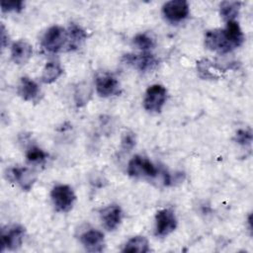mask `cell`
Wrapping results in <instances>:
<instances>
[{
    "label": "cell",
    "instance_id": "8992f818",
    "mask_svg": "<svg viewBox=\"0 0 253 253\" xmlns=\"http://www.w3.org/2000/svg\"><path fill=\"white\" fill-rule=\"evenodd\" d=\"M25 233V228L19 224H14L3 228L1 234L2 251L18 249L23 243Z\"/></svg>",
    "mask_w": 253,
    "mask_h": 253
},
{
    "label": "cell",
    "instance_id": "44dd1931",
    "mask_svg": "<svg viewBox=\"0 0 253 253\" xmlns=\"http://www.w3.org/2000/svg\"><path fill=\"white\" fill-rule=\"evenodd\" d=\"M197 68L199 71V74L202 78H217L218 72L220 71L219 69H217L212 62L209 61L208 59H204L202 61H199L197 64Z\"/></svg>",
    "mask_w": 253,
    "mask_h": 253
},
{
    "label": "cell",
    "instance_id": "d4e9b609",
    "mask_svg": "<svg viewBox=\"0 0 253 253\" xmlns=\"http://www.w3.org/2000/svg\"><path fill=\"white\" fill-rule=\"evenodd\" d=\"M24 9V2L21 0L2 1L1 10L2 12H20Z\"/></svg>",
    "mask_w": 253,
    "mask_h": 253
},
{
    "label": "cell",
    "instance_id": "30bf717a",
    "mask_svg": "<svg viewBox=\"0 0 253 253\" xmlns=\"http://www.w3.org/2000/svg\"><path fill=\"white\" fill-rule=\"evenodd\" d=\"M123 61L126 64L130 65L139 71L151 70L158 64L157 58L153 54L147 53V52L140 53V54H133V53L125 54L123 56Z\"/></svg>",
    "mask_w": 253,
    "mask_h": 253
},
{
    "label": "cell",
    "instance_id": "9c48e42d",
    "mask_svg": "<svg viewBox=\"0 0 253 253\" xmlns=\"http://www.w3.org/2000/svg\"><path fill=\"white\" fill-rule=\"evenodd\" d=\"M7 179L12 182H17L20 187L29 191L37 180V174L34 170L27 167H15L7 170Z\"/></svg>",
    "mask_w": 253,
    "mask_h": 253
},
{
    "label": "cell",
    "instance_id": "7a4b0ae2",
    "mask_svg": "<svg viewBox=\"0 0 253 253\" xmlns=\"http://www.w3.org/2000/svg\"><path fill=\"white\" fill-rule=\"evenodd\" d=\"M167 98V91L164 86L154 84L147 88L144 99L143 107L150 113H160Z\"/></svg>",
    "mask_w": 253,
    "mask_h": 253
},
{
    "label": "cell",
    "instance_id": "5b68a950",
    "mask_svg": "<svg viewBox=\"0 0 253 253\" xmlns=\"http://www.w3.org/2000/svg\"><path fill=\"white\" fill-rule=\"evenodd\" d=\"M67 32L60 26L50 27L42 37V46L49 52L59 51L67 42Z\"/></svg>",
    "mask_w": 253,
    "mask_h": 253
},
{
    "label": "cell",
    "instance_id": "2e32d148",
    "mask_svg": "<svg viewBox=\"0 0 253 253\" xmlns=\"http://www.w3.org/2000/svg\"><path fill=\"white\" fill-rule=\"evenodd\" d=\"M67 42H68V50H74L80 47L82 42L86 40L87 34L85 31L76 24H71L67 32Z\"/></svg>",
    "mask_w": 253,
    "mask_h": 253
},
{
    "label": "cell",
    "instance_id": "e0dca14e",
    "mask_svg": "<svg viewBox=\"0 0 253 253\" xmlns=\"http://www.w3.org/2000/svg\"><path fill=\"white\" fill-rule=\"evenodd\" d=\"M226 37L228 38L229 42L233 45L234 48L240 46L243 43L244 41V36L241 31V28L239 24L234 20V21H229L226 23L225 29H223Z\"/></svg>",
    "mask_w": 253,
    "mask_h": 253
},
{
    "label": "cell",
    "instance_id": "8fae6325",
    "mask_svg": "<svg viewBox=\"0 0 253 253\" xmlns=\"http://www.w3.org/2000/svg\"><path fill=\"white\" fill-rule=\"evenodd\" d=\"M95 85L96 91L101 97H110L116 95L120 89L119 81L111 74H101L97 76Z\"/></svg>",
    "mask_w": 253,
    "mask_h": 253
},
{
    "label": "cell",
    "instance_id": "603a6c76",
    "mask_svg": "<svg viewBox=\"0 0 253 253\" xmlns=\"http://www.w3.org/2000/svg\"><path fill=\"white\" fill-rule=\"evenodd\" d=\"M132 42H133V44H134L137 48H139V49H141V50H143V51H146V50H148V49H151V48H153L154 45H155L154 40H153L149 35L144 34V33H143V34H137V35L133 38Z\"/></svg>",
    "mask_w": 253,
    "mask_h": 253
},
{
    "label": "cell",
    "instance_id": "4316f807",
    "mask_svg": "<svg viewBox=\"0 0 253 253\" xmlns=\"http://www.w3.org/2000/svg\"><path fill=\"white\" fill-rule=\"evenodd\" d=\"M234 139L241 145H249L252 141V131L250 129H239L237 130Z\"/></svg>",
    "mask_w": 253,
    "mask_h": 253
},
{
    "label": "cell",
    "instance_id": "6da1fadb",
    "mask_svg": "<svg viewBox=\"0 0 253 253\" xmlns=\"http://www.w3.org/2000/svg\"><path fill=\"white\" fill-rule=\"evenodd\" d=\"M50 197L57 211H69L75 202L76 196L73 190L67 185H56L50 192Z\"/></svg>",
    "mask_w": 253,
    "mask_h": 253
},
{
    "label": "cell",
    "instance_id": "3957f363",
    "mask_svg": "<svg viewBox=\"0 0 253 253\" xmlns=\"http://www.w3.org/2000/svg\"><path fill=\"white\" fill-rule=\"evenodd\" d=\"M158 172V169L149 159L140 155H134L127 165V174L131 177L154 178Z\"/></svg>",
    "mask_w": 253,
    "mask_h": 253
},
{
    "label": "cell",
    "instance_id": "ffe728a7",
    "mask_svg": "<svg viewBox=\"0 0 253 253\" xmlns=\"http://www.w3.org/2000/svg\"><path fill=\"white\" fill-rule=\"evenodd\" d=\"M240 2L237 1H223L220 4V15L222 19L227 23L234 21L240 10Z\"/></svg>",
    "mask_w": 253,
    "mask_h": 253
},
{
    "label": "cell",
    "instance_id": "7402d4cb",
    "mask_svg": "<svg viewBox=\"0 0 253 253\" xmlns=\"http://www.w3.org/2000/svg\"><path fill=\"white\" fill-rule=\"evenodd\" d=\"M91 94H92V91L88 84L86 83L79 84L78 87H76V90L74 93V99H75L76 105L78 107L84 106L89 101Z\"/></svg>",
    "mask_w": 253,
    "mask_h": 253
},
{
    "label": "cell",
    "instance_id": "484cf974",
    "mask_svg": "<svg viewBox=\"0 0 253 253\" xmlns=\"http://www.w3.org/2000/svg\"><path fill=\"white\" fill-rule=\"evenodd\" d=\"M121 144H122V148L125 151H129L130 149H132L135 145V135H134V133L131 132V131H125L122 135Z\"/></svg>",
    "mask_w": 253,
    "mask_h": 253
},
{
    "label": "cell",
    "instance_id": "83f0119b",
    "mask_svg": "<svg viewBox=\"0 0 253 253\" xmlns=\"http://www.w3.org/2000/svg\"><path fill=\"white\" fill-rule=\"evenodd\" d=\"M9 42V37H8V33H6V30H5V27L4 25L2 24L1 25V44H2V47H5Z\"/></svg>",
    "mask_w": 253,
    "mask_h": 253
},
{
    "label": "cell",
    "instance_id": "ba28073f",
    "mask_svg": "<svg viewBox=\"0 0 253 253\" xmlns=\"http://www.w3.org/2000/svg\"><path fill=\"white\" fill-rule=\"evenodd\" d=\"M189 4L185 0H171L166 2L162 7L164 17L172 23L183 21L189 16Z\"/></svg>",
    "mask_w": 253,
    "mask_h": 253
},
{
    "label": "cell",
    "instance_id": "ac0fdd59",
    "mask_svg": "<svg viewBox=\"0 0 253 253\" xmlns=\"http://www.w3.org/2000/svg\"><path fill=\"white\" fill-rule=\"evenodd\" d=\"M63 73V69L59 62L48 61L44 65L42 74V81L43 83L49 84L58 79Z\"/></svg>",
    "mask_w": 253,
    "mask_h": 253
},
{
    "label": "cell",
    "instance_id": "7c38bea8",
    "mask_svg": "<svg viewBox=\"0 0 253 253\" xmlns=\"http://www.w3.org/2000/svg\"><path fill=\"white\" fill-rule=\"evenodd\" d=\"M80 241L87 251L101 252L104 249V234L97 229H89L80 235Z\"/></svg>",
    "mask_w": 253,
    "mask_h": 253
},
{
    "label": "cell",
    "instance_id": "52a82bcc",
    "mask_svg": "<svg viewBox=\"0 0 253 253\" xmlns=\"http://www.w3.org/2000/svg\"><path fill=\"white\" fill-rule=\"evenodd\" d=\"M177 226V218L173 211L163 209L156 212L155 215V231L154 234L159 237H164L175 230Z\"/></svg>",
    "mask_w": 253,
    "mask_h": 253
},
{
    "label": "cell",
    "instance_id": "cb8c5ba5",
    "mask_svg": "<svg viewBox=\"0 0 253 253\" xmlns=\"http://www.w3.org/2000/svg\"><path fill=\"white\" fill-rule=\"evenodd\" d=\"M47 157V154L37 146H32L27 150L26 158L30 163H41L43 162Z\"/></svg>",
    "mask_w": 253,
    "mask_h": 253
},
{
    "label": "cell",
    "instance_id": "9a60e30c",
    "mask_svg": "<svg viewBox=\"0 0 253 253\" xmlns=\"http://www.w3.org/2000/svg\"><path fill=\"white\" fill-rule=\"evenodd\" d=\"M18 94L25 101H36L41 95L40 86L29 77H22L18 86Z\"/></svg>",
    "mask_w": 253,
    "mask_h": 253
},
{
    "label": "cell",
    "instance_id": "4fadbf2b",
    "mask_svg": "<svg viewBox=\"0 0 253 253\" xmlns=\"http://www.w3.org/2000/svg\"><path fill=\"white\" fill-rule=\"evenodd\" d=\"M102 222L107 230H115L122 221L123 211L118 205H110L100 211Z\"/></svg>",
    "mask_w": 253,
    "mask_h": 253
},
{
    "label": "cell",
    "instance_id": "5bb4252c",
    "mask_svg": "<svg viewBox=\"0 0 253 253\" xmlns=\"http://www.w3.org/2000/svg\"><path fill=\"white\" fill-rule=\"evenodd\" d=\"M33 54L32 45L23 40L15 42L11 46V58L18 65L26 64Z\"/></svg>",
    "mask_w": 253,
    "mask_h": 253
},
{
    "label": "cell",
    "instance_id": "d6986e66",
    "mask_svg": "<svg viewBox=\"0 0 253 253\" xmlns=\"http://www.w3.org/2000/svg\"><path fill=\"white\" fill-rule=\"evenodd\" d=\"M149 244L147 239L144 236H133L131 237L124 246L122 249L123 252H139V253H145L148 252Z\"/></svg>",
    "mask_w": 253,
    "mask_h": 253
},
{
    "label": "cell",
    "instance_id": "277c9868",
    "mask_svg": "<svg viewBox=\"0 0 253 253\" xmlns=\"http://www.w3.org/2000/svg\"><path fill=\"white\" fill-rule=\"evenodd\" d=\"M205 44L210 50L219 53H227L234 49L224 30L220 29L208 31L205 36Z\"/></svg>",
    "mask_w": 253,
    "mask_h": 253
}]
</instances>
